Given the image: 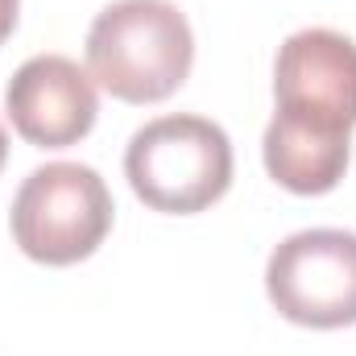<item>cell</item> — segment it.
<instances>
[{"instance_id":"obj_1","label":"cell","mask_w":356,"mask_h":356,"mask_svg":"<svg viewBox=\"0 0 356 356\" xmlns=\"http://www.w3.org/2000/svg\"><path fill=\"white\" fill-rule=\"evenodd\" d=\"M277 112L261 137L266 170L294 195H327L353 158L356 42L336 29H298L273 63Z\"/></svg>"},{"instance_id":"obj_2","label":"cell","mask_w":356,"mask_h":356,"mask_svg":"<svg viewBox=\"0 0 356 356\" xmlns=\"http://www.w3.org/2000/svg\"><path fill=\"white\" fill-rule=\"evenodd\" d=\"M195 63V33L175 0H112L88 29V75L124 104L175 95Z\"/></svg>"},{"instance_id":"obj_3","label":"cell","mask_w":356,"mask_h":356,"mask_svg":"<svg viewBox=\"0 0 356 356\" xmlns=\"http://www.w3.org/2000/svg\"><path fill=\"white\" fill-rule=\"evenodd\" d=\"M124 178L133 195L154 211H207L232 186V141L207 116H158L129 137Z\"/></svg>"},{"instance_id":"obj_4","label":"cell","mask_w":356,"mask_h":356,"mask_svg":"<svg viewBox=\"0 0 356 356\" xmlns=\"http://www.w3.org/2000/svg\"><path fill=\"white\" fill-rule=\"evenodd\" d=\"M112 195L83 162H46L17 186L8 228L17 249L38 266L88 261L112 232Z\"/></svg>"},{"instance_id":"obj_5","label":"cell","mask_w":356,"mask_h":356,"mask_svg":"<svg viewBox=\"0 0 356 356\" xmlns=\"http://www.w3.org/2000/svg\"><path fill=\"white\" fill-rule=\"evenodd\" d=\"M273 311L298 327L336 332L356 323V232L302 228L266 261Z\"/></svg>"},{"instance_id":"obj_6","label":"cell","mask_w":356,"mask_h":356,"mask_svg":"<svg viewBox=\"0 0 356 356\" xmlns=\"http://www.w3.org/2000/svg\"><path fill=\"white\" fill-rule=\"evenodd\" d=\"M13 129L38 149H67L83 141L99 116L95 79L67 54H38L17 67L4 88Z\"/></svg>"},{"instance_id":"obj_7","label":"cell","mask_w":356,"mask_h":356,"mask_svg":"<svg viewBox=\"0 0 356 356\" xmlns=\"http://www.w3.org/2000/svg\"><path fill=\"white\" fill-rule=\"evenodd\" d=\"M17 8H21V0H0V46H4L8 33L17 29Z\"/></svg>"},{"instance_id":"obj_8","label":"cell","mask_w":356,"mask_h":356,"mask_svg":"<svg viewBox=\"0 0 356 356\" xmlns=\"http://www.w3.org/2000/svg\"><path fill=\"white\" fill-rule=\"evenodd\" d=\"M4 162H8V133H4V124H0V170H4Z\"/></svg>"}]
</instances>
